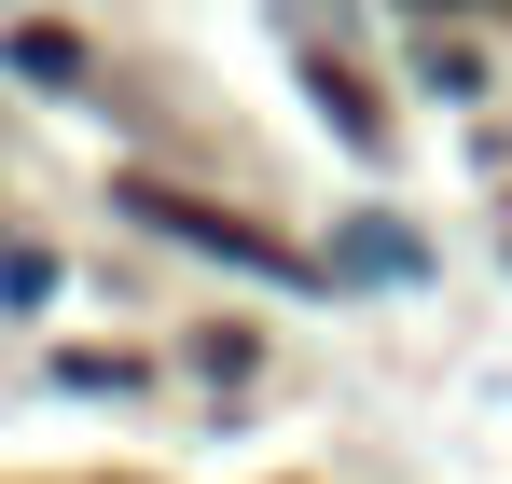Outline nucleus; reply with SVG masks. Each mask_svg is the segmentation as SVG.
I'll return each instance as SVG.
<instances>
[{"mask_svg": "<svg viewBox=\"0 0 512 484\" xmlns=\"http://www.w3.org/2000/svg\"><path fill=\"white\" fill-rule=\"evenodd\" d=\"M346 277H429V236H416V222H346Z\"/></svg>", "mask_w": 512, "mask_h": 484, "instance_id": "f03ea898", "label": "nucleus"}, {"mask_svg": "<svg viewBox=\"0 0 512 484\" xmlns=\"http://www.w3.org/2000/svg\"><path fill=\"white\" fill-rule=\"evenodd\" d=\"M56 388H84V402H111V388H139V360H111V346H70V360H56Z\"/></svg>", "mask_w": 512, "mask_h": 484, "instance_id": "39448f33", "label": "nucleus"}, {"mask_svg": "<svg viewBox=\"0 0 512 484\" xmlns=\"http://www.w3.org/2000/svg\"><path fill=\"white\" fill-rule=\"evenodd\" d=\"M14 70H28V83H84V42H70V28H42V14H28V28H14Z\"/></svg>", "mask_w": 512, "mask_h": 484, "instance_id": "7ed1b4c3", "label": "nucleus"}, {"mask_svg": "<svg viewBox=\"0 0 512 484\" xmlns=\"http://www.w3.org/2000/svg\"><path fill=\"white\" fill-rule=\"evenodd\" d=\"M291 70H305V97H319V111H333L346 139H374V97H360V83H346L333 56H291Z\"/></svg>", "mask_w": 512, "mask_h": 484, "instance_id": "20e7f679", "label": "nucleus"}, {"mask_svg": "<svg viewBox=\"0 0 512 484\" xmlns=\"http://www.w3.org/2000/svg\"><path fill=\"white\" fill-rule=\"evenodd\" d=\"M125 222H153V236H180V249H208V263H236V277H333V263H291V249L263 236V222H236V208H208V194H167V180H125Z\"/></svg>", "mask_w": 512, "mask_h": 484, "instance_id": "f257e3e1", "label": "nucleus"}]
</instances>
